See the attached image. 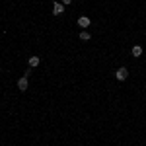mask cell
Here are the masks:
<instances>
[{
	"mask_svg": "<svg viewBox=\"0 0 146 146\" xmlns=\"http://www.w3.org/2000/svg\"><path fill=\"white\" fill-rule=\"evenodd\" d=\"M80 39H82V41H90L92 33H90V31H86V29H82V31H80Z\"/></svg>",
	"mask_w": 146,
	"mask_h": 146,
	"instance_id": "cell-6",
	"label": "cell"
},
{
	"mask_svg": "<svg viewBox=\"0 0 146 146\" xmlns=\"http://www.w3.org/2000/svg\"><path fill=\"white\" fill-rule=\"evenodd\" d=\"M131 53H133V56H140V55H142V47H140V45H135L133 49H131Z\"/></svg>",
	"mask_w": 146,
	"mask_h": 146,
	"instance_id": "cell-7",
	"label": "cell"
},
{
	"mask_svg": "<svg viewBox=\"0 0 146 146\" xmlns=\"http://www.w3.org/2000/svg\"><path fill=\"white\" fill-rule=\"evenodd\" d=\"M39 62H41V58H39V56H29V66L31 68H35V66H39Z\"/></svg>",
	"mask_w": 146,
	"mask_h": 146,
	"instance_id": "cell-5",
	"label": "cell"
},
{
	"mask_svg": "<svg viewBox=\"0 0 146 146\" xmlns=\"http://www.w3.org/2000/svg\"><path fill=\"white\" fill-rule=\"evenodd\" d=\"M27 88H29V82H27V76H22V78L18 80V90L25 92Z\"/></svg>",
	"mask_w": 146,
	"mask_h": 146,
	"instance_id": "cell-2",
	"label": "cell"
},
{
	"mask_svg": "<svg viewBox=\"0 0 146 146\" xmlns=\"http://www.w3.org/2000/svg\"><path fill=\"white\" fill-rule=\"evenodd\" d=\"M115 78L119 80V82H123V80H127V78H129V70H127L125 66L117 68V70H115Z\"/></svg>",
	"mask_w": 146,
	"mask_h": 146,
	"instance_id": "cell-1",
	"label": "cell"
},
{
	"mask_svg": "<svg viewBox=\"0 0 146 146\" xmlns=\"http://www.w3.org/2000/svg\"><path fill=\"white\" fill-rule=\"evenodd\" d=\"M64 12V4H60V2H55L53 4V16H60Z\"/></svg>",
	"mask_w": 146,
	"mask_h": 146,
	"instance_id": "cell-3",
	"label": "cell"
},
{
	"mask_svg": "<svg viewBox=\"0 0 146 146\" xmlns=\"http://www.w3.org/2000/svg\"><path fill=\"white\" fill-rule=\"evenodd\" d=\"M90 18H88V16H80L78 18V25L80 27H88V25H90Z\"/></svg>",
	"mask_w": 146,
	"mask_h": 146,
	"instance_id": "cell-4",
	"label": "cell"
},
{
	"mask_svg": "<svg viewBox=\"0 0 146 146\" xmlns=\"http://www.w3.org/2000/svg\"><path fill=\"white\" fill-rule=\"evenodd\" d=\"M70 2H72V0H60V4H64V6H68Z\"/></svg>",
	"mask_w": 146,
	"mask_h": 146,
	"instance_id": "cell-8",
	"label": "cell"
}]
</instances>
